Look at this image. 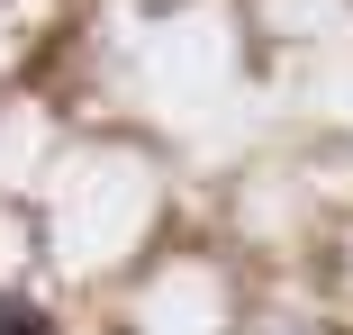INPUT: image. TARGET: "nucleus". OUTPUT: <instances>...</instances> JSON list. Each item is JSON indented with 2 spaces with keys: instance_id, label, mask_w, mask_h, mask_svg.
<instances>
[{
  "instance_id": "nucleus-1",
  "label": "nucleus",
  "mask_w": 353,
  "mask_h": 335,
  "mask_svg": "<svg viewBox=\"0 0 353 335\" xmlns=\"http://www.w3.org/2000/svg\"><path fill=\"white\" fill-rule=\"evenodd\" d=\"M0 335H46L37 299H10V290H0Z\"/></svg>"
}]
</instances>
